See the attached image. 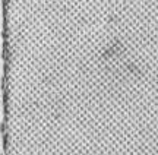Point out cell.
I'll use <instances>...</instances> for the list:
<instances>
[{"mask_svg":"<svg viewBox=\"0 0 158 155\" xmlns=\"http://www.w3.org/2000/svg\"><path fill=\"white\" fill-rule=\"evenodd\" d=\"M122 64L129 70V73L132 76H136V78H142V76H143V72H142V70L138 67V64H135L133 62H130V60H126V59H124L123 62H122Z\"/></svg>","mask_w":158,"mask_h":155,"instance_id":"cell-2","label":"cell"},{"mask_svg":"<svg viewBox=\"0 0 158 155\" xmlns=\"http://www.w3.org/2000/svg\"><path fill=\"white\" fill-rule=\"evenodd\" d=\"M123 43H122V40L120 38H114V41L110 44V46H107L106 47V50L100 54V60H101L102 63H107V62H110L111 59L117 54V51H118V47L122 46Z\"/></svg>","mask_w":158,"mask_h":155,"instance_id":"cell-1","label":"cell"}]
</instances>
